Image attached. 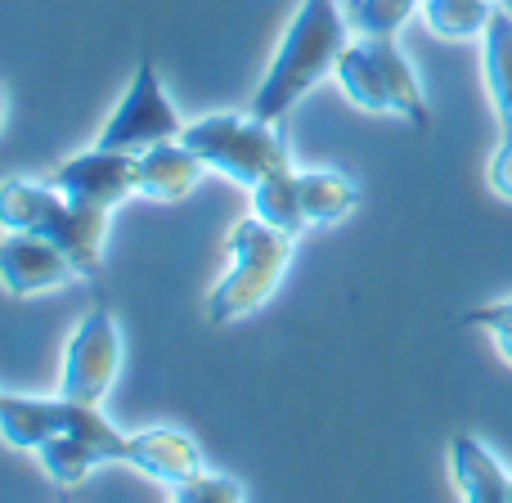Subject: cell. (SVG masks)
<instances>
[{"instance_id":"15","label":"cell","mask_w":512,"mask_h":503,"mask_svg":"<svg viewBox=\"0 0 512 503\" xmlns=\"http://www.w3.org/2000/svg\"><path fill=\"white\" fill-rule=\"evenodd\" d=\"M252 216L265 221L270 230L301 239L310 230L306 212H301V194H297V167H283L274 176H265L261 185H252Z\"/></svg>"},{"instance_id":"22","label":"cell","mask_w":512,"mask_h":503,"mask_svg":"<svg viewBox=\"0 0 512 503\" xmlns=\"http://www.w3.org/2000/svg\"><path fill=\"white\" fill-rule=\"evenodd\" d=\"M486 180L504 203H512V135L499 140V149L490 153V167H486Z\"/></svg>"},{"instance_id":"2","label":"cell","mask_w":512,"mask_h":503,"mask_svg":"<svg viewBox=\"0 0 512 503\" xmlns=\"http://www.w3.org/2000/svg\"><path fill=\"white\" fill-rule=\"evenodd\" d=\"M0 230L41 234L72 261L77 279L104 274L108 212L63 198L50 180H0Z\"/></svg>"},{"instance_id":"23","label":"cell","mask_w":512,"mask_h":503,"mask_svg":"<svg viewBox=\"0 0 512 503\" xmlns=\"http://www.w3.org/2000/svg\"><path fill=\"white\" fill-rule=\"evenodd\" d=\"M0 122H5V86H0Z\"/></svg>"},{"instance_id":"17","label":"cell","mask_w":512,"mask_h":503,"mask_svg":"<svg viewBox=\"0 0 512 503\" xmlns=\"http://www.w3.org/2000/svg\"><path fill=\"white\" fill-rule=\"evenodd\" d=\"M495 9V0H423V23L445 41H468L486 32Z\"/></svg>"},{"instance_id":"12","label":"cell","mask_w":512,"mask_h":503,"mask_svg":"<svg viewBox=\"0 0 512 503\" xmlns=\"http://www.w3.org/2000/svg\"><path fill=\"white\" fill-rule=\"evenodd\" d=\"M450 477L463 503H512V477L477 436L450 441Z\"/></svg>"},{"instance_id":"16","label":"cell","mask_w":512,"mask_h":503,"mask_svg":"<svg viewBox=\"0 0 512 503\" xmlns=\"http://www.w3.org/2000/svg\"><path fill=\"white\" fill-rule=\"evenodd\" d=\"M481 63H486V86L495 99V113L504 135H512V14L495 9L490 27L481 32Z\"/></svg>"},{"instance_id":"10","label":"cell","mask_w":512,"mask_h":503,"mask_svg":"<svg viewBox=\"0 0 512 503\" xmlns=\"http://www.w3.org/2000/svg\"><path fill=\"white\" fill-rule=\"evenodd\" d=\"M131 468L149 472L153 481H167L176 490V486H189L194 477H203L207 463H203V450L194 445V436H185L180 427H144V432H135Z\"/></svg>"},{"instance_id":"9","label":"cell","mask_w":512,"mask_h":503,"mask_svg":"<svg viewBox=\"0 0 512 503\" xmlns=\"http://www.w3.org/2000/svg\"><path fill=\"white\" fill-rule=\"evenodd\" d=\"M72 279H77V270L50 239L5 230V239H0V283H5L9 297H41V292H54Z\"/></svg>"},{"instance_id":"6","label":"cell","mask_w":512,"mask_h":503,"mask_svg":"<svg viewBox=\"0 0 512 503\" xmlns=\"http://www.w3.org/2000/svg\"><path fill=\"white\" fill-rule=\"evenodd\" d=\"M185 131V117L180 108L167 99L162 90V77H158V63L153 54L144 50L140 63H135V77L126 86L122 104L108 113L104 131H99V149H122V153H144L153 144H167V140H180Z\"/></svg>"},{"instance_id":"5","label":"cell","mask_w":512,"mask_h":503,"mask_svg":"<svg viewBox=\"0 0 512 503\" xmlns=\"http://www.w3.org/2000/svg\"><path fill=\"white\" fill-rule=\"evenodd\" d=\"M180 144L194 149L207 162V171H221L248 189L274 171L292 167L283 122H261L252 113H212L203 122H185Z\"/></svg>"},{"instance_id":"1","label":"cell","mask_w":512,"mask_h":503,"mask_svg":"<svg viewBox=\"0 0 512 503\" xmlns=\"http://www.w3.org/2000/svg\"><path fill=\"white\" fill-rule=\"evenodd\" d=\"M346 45H351V27H346L342 0H301L248 113L261 122H283L319 81L333 77Z\"/></svg>"},{"instance_id":"18","label":"cell","mask_w":512,"mask_h":503,"mask_svg":"<svg viewBox=\"0 0 512 503\" xmlns=\"http://www.w3.org/2000/svg\"><path fill=\"white\" fill-rule=\"evenodd\" d=\"M342 9L351 36L364 41V36H396L423 9V0H342Z\"/></svg>"},{"instance_id":"13","label":"cell","mask_w":512,"mask_h":503,"mask_svg":"<svg viewBox=\"0 0 512 503\" xmlns=\"http://www.w3.org/2000/svg\"><path fill=\"white\" fill-rule=\"evenodd\" d=\"M63 414H68V400H41V396H14V391H0V436H5L14 450H41L50 436L63 432Z\"/></svg>"},{"instance_id":"11","label":"cell","mask_w":512,"mask_h":503,"mask_svg":"<svg viewBox=\"0 0 512 503\" xmlns=\"http://www.w3.org/2000/svg\"><path fill=\"white\" fill-rule=\"evenodd\" d=\"M207 162L198 158L194 149H185L180 140L153 144V149L140 153V198L149 203H180L198 189Z\"/></svg>"},{"instance_id":"8","label":"cell","mask_w":512,"mask_h":503,"mask_svg":"<svg viewBox=\"0 0 512 503\" xmlns=\"http://www.w3.org/2000/svg\"><path fill=\"white\" fill-rule=\"evenodd\" d=\"M50 185L81 207L113 212V207H122L131 194H140V153L99 149L95 144V149L68 158L63 167H54Z\"/></svg>"},{"instance_id":"19","label":"cell","mask_w":512,"mask_h":503,"mask_svg":"<svg viewBox=\"0 0 512 503\" xmlns=\"http://www.w3.org/2000/svg\"><path fill=\"white\" fill-rule=\"evenodd\" d=\"M36 454H41V468L50 472V481H54V486H63V490L81 486V481H86L90 472L99 468L95 450H90V445L81 441L77 432H59V436H50V441H45Z\"/></svg>"},{"instance_id":"3","label":"cell","mask_w":512,"mask_h":503,"mask_svg":"<svg viewBox=\"0 0 512 503\" xmlns=\"http://www.w3.org/2000/svg\"><path fill=\"white\" fill-rule=\"evenodd\" d=\"M225 243H230V270L221 274V283H216L212 297H207V319H212L216 328L256 315V310L274 297L279 279L288 274L292 243L297 239L270 230L265 221L252 216V221L234 225Z\"/></svg>"},{"instance_id":"24","label":"cell","mask_w":512,"mask_h":503,"mask_svg":"<svg viewBox=\"0 0 512 503\" xmlns=\"http://www.w3.org/2000/svg\"><path fill=\"white\" fill-rule=\"evenodd\" d=\"M495 5H499V9H504V14H512V0H495Z\"/></svg>"},{"instance_id":"4","label":"cell","mask_w":512,"mask_h":503,"mask_svg":"<svg viewBox=\"0 0 512 503\" xmlns=\"http://www.w3.org/2000/svg\"><path fill=\"white\" fill-rule=\"evenodd\" d=\"M337 86L351 104L369 108V113H396L405 117L409 126L427 131L432 126V113H427L423 86H418L414 63L405 59V50L396 45V36H364V41H351L342 50L333 68Z\"/></svg>"},{"instance_id":"7","label":"cell","mask_w":512,"mask_h":503,"mask_svg":"<svg viewBox=\"0 0 512 503\" xmlns=\"http://www.w3.org/2000/svg\"><path fill=\"white\" fill-rule=\"evenodd\" d=\"M117 369H122V328L99 306L72 328L68 351H63L59 396L81 400V405H99L113 391Z\"/></svg>"},{"instance_id":"20","label":"cell","mask_w":512,"mask_h":503,"mask_svg":"<svg viewBox=\"0 0 512 503\" xmlns=\"http://www.w3.org/2000/svg\"><path fill=\"white\" fill-rule=\"evenodd\" d=\"M171 503H248V490L234 477H221V472H203L189 486L171 490Z\"/></svg>"},{"instance_id":"14","label":"cell","mask_w":512,"mask_h":503,"mask_svg":"<svg viewBox=\"0 0 512 503\" xmlns=\"http://www.w3.org/2000/svg\"><path fill=\"white\" fill-rule=\"evenodd\" d=\"M297 194H301V212L310 225H333L360 207V185L342 171H297Z\"/></svg>"},{"instance_id":"21","label":"cell","mask_w":512,"mask_h":503,"mask_svg":"<svg viewBox=\"0 0 512 503\" xmlns=\"http://www.w3.org/2000/svg\"><path fill=\"white\" fill-rule=\"evenodd\" d=\"M463 324L472 328H486L490 337H495L499 355L512 364V301H490V306H477L463 315Z\"/></svg>"}]
</instances>
